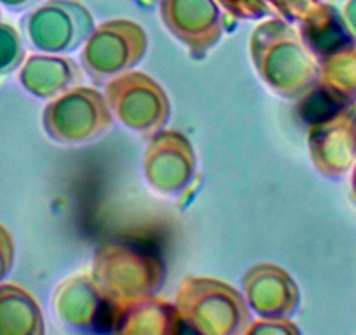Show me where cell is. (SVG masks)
Here are the masks:
<instances>
[{
  "mask_svg": "<svg viewBox=\"0 0 356 335\" xmlns=\"http://www.w3.org/2000/svg\"><path fill=\"white\" fill-rule=\"evenodd\" d=\"M35 2H39V0H0V4L8 9H13V11H19V9L30 8V6H33Z\"/></svg>",
  "mask_w": 356,
  "mask_h": 335,
  "instance_id": "2",
  "label": "cell"
},
{
  "mask_svg": "<svg viewBox=\"0 0 356 335\" xmlns=\"http://www.w3.org/2000/svg\"><path fill=\"white\" fill-rule=\"evenodd\" d=\"M16 42L18 35L13 26L0 23V72H8L16 61Z\"/></svg>",
  "mask_w": 356,
  "mask_h": 335,
  "instance_id": "1",
  "label": "cell"
}]
</instances>
